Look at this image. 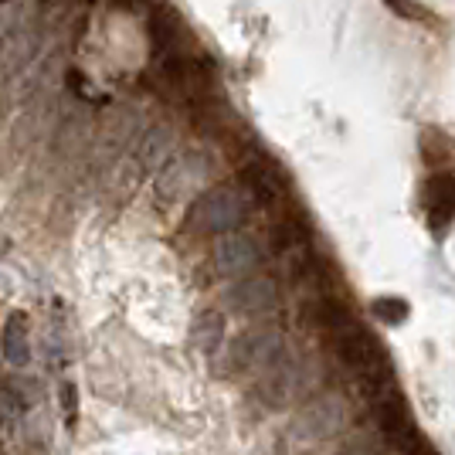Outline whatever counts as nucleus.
I'll return each instance as SVG.
<instances>
[{
	"label": "nucleus",
	"mask_w": 455,
	"mask_h": 455,
	"mask_svg": "<svg viewBox=\"0 0 455 455\" xmlns=\"http://www.w3.org/2000/svg\"><path fill=\"white\" fill-rule=\"evenodd\" d=\"M242 177L262 201H275L283 194V173L275 171V164H268V160H248Z\"/></svg>",
	"instance_id": "nucleus-8"
},
{
	"label": "nucleus",
	"mask_w": 455,
	"mask_h": 455,
	"mask_svg": "<svg viewBox=\"0 0 455 455\" xmlns=\"http://www.w3.org/2000/svg\"><path fill=\"white\" fill-rule=\"evenodd\" d=\"M283 354V337L275 330H251L242 340L235 343V363L238 367H259L272 363Z\"/></svg>",
	"instance_id": "nucleus-5"
},
{
	"label": "nucleus",
	"mask_w": 455,
	"mask_h": 455,
	"mask_svg": "<svg viewBox=\"0 0 455 455\" xmlns=\"http://www.w3.org/2000/svg\"><path fill=\"white\" fill-rule=\"evenodd\" d=\"M201 177H204V167H201L197 156H173V160H167V164L160 167L156 194H160V201H173V197H180L190 184H197Z\"/></svg>",
	"instance_id": "nucleus-4"
},
{
	"label": "nucleus",
	"mask_w": 455,
	"mask_h": 455,
	"mask_svg": "<svg viewBox=\"0 0 455 455\" xmlns=\"http://www.w3.org/2000/svg\"><path fill=\"white\" fill-rule=\"evenodd\" d=\"M214 266L221 275H235V279H245L248 272L262 266V248L255 245L245 235H225L218 238L214 245Z\"/></svg>",
	"instance_id": "nucleus-2"
},
{
	"label": "nucleus",
	"mask_w": 455,
	"mask_h": 455,
	"mask_svg": "<svg viewBox=\"0 0 455 455\" xmlns=\"http://www.w3.org/2000/svg\"><path fill=\"white\" fill-rule=\"evenodd\" d=\"M4 357L11 363H28L31 347H28V316L24 313H11L7 326H4Z\"/></svg>",
	"instance_id": "nucleus-9"
},
{
	"label": "nucleus",
	"mask_w": 455,
	"mask_h": 455,
	"mask_svg": "<svg viewBox=\"0 0 455 455\" xmlns=\"http://www.w3.org/2000/svg\"><path fill=\"white\" fill-rule=\"evenodd\" d=\"M374 316H378L380 323L398 326V323L408 320V303H404V299H398V296H384V299H378V303H374Z\"/></svg>",
	"instance_id": "nucleus-11"
},
{
	"label": "nucleus",
	"mask_w": 455,
	"mask_h": 455,
	"mask_svg": "<svg viewBox=\"0 0 455 455\" xmlns=\"http://www.w3.org/2000/svg\"><path fill=\"white\" fill-rule=\"evenodd\" d=\"M248 214L245 194H238L235 188H214L204 190L194 204H190V225L197 231H208V235H225L231 228H238Z\"/></svg>",
	"instance_id": "nucleus-1"
},
{
	"label": "nucleus",
	"mask_w": 455,
	"mask_h": 455,
	"mask_svg": "<svg viewBox=\"0 0 455 455\" xmlns=\"http://www.w3.org/2000/svg\"><path fill=\"white\" fill-rule=\"evenodd\" d=\"M171 147H173L171 126H153V130H147V136L140 140V147H136V164H140L143 171L164 167V160H167Z\"/></svg>",
	"instance_id": "nucleus-7"
},
{
	"label": "nucleus",
	"mask_w": 455,
	"mask_h": 455,
	"mask_svg": "<svg viewBox=\"0 0 455 455\" xmlns=\"http://www.w3.org/2000/svg\"><path fill=\"white\" fill-rule=\"evenodd\" d=\"M279 303V285L266 275H245L242 283L228 289V306L242 316H262Z\"/></svg>",
	"instance_id": "nucleus-3"
},
{
	"label": "nucleus",
	"mask_w": 455,
	"mask_h": 455,
	"mask_svg": "<svg viewBox=\"0 0 455 455\" xmlns=\"http://www.w3.org/2000/svg\"><path fill=\"white\" fill-rule=\"evenodd\" d=\"M395 14H401V18H411V20H432V11H425L421 4H411V0H384Z\"/></svg>",
	"instance_id": "nucleus-12"
},
{
	"label": "nucleus",
	"mask_w": 455,
	"mask_h": 455,
	"mask_svg": "<svg viewBox=\"0 0 455 455\" xmlns=\"http://www.w3.org/2000/svg\"><path fill=\"white\" fill-rule=\"evenodd\" d=\"M425 204L432 225H445L455 214V173H438L425 188Z\"/></svg>",
	"instance_id": "nucleus-6"
},
{
	"label": "nucleus",
	"mask_w": 455,
	"mask_h": 455,
	"mask_svg": "<svg viewBox=\"0 0 455 455\" xmlns=\"http://www.w3.org/2000/svg\"><path fill=\"white\" fill-rule=\"evenodd\" d=\"M221 337H225V316H221L218 309L197 313V320H194V326H190V340H194V347H201L204 354H211V350H218Z\"/></svg>",
	"instance_id": "nucleus-10"
}]
</instances>
